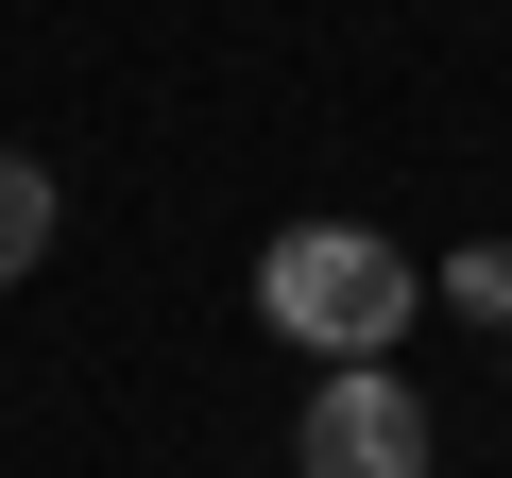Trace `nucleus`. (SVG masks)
Returning a JSON list of instances; mask_svg holds the SVG:
<instances>
[{
	"label": "nucleus",
	"instance_id": "obj_1",
	"mask_svg": "<svg viewBox=\"0 0 512 478\" xmlns=\"http://www.w3.org/2000/svg\"><path fill=\"white\" fill-rule=\"evenodd\" d=\"M256 308H274V342H308V359H393V325L427 308V274L393 257L376 222H274Z\"/></svg>",
	"mask_w": 512,
	"mask_h": 478
},
{
	"label": "nucleus",
	"instance_id": "obj_2",
	"mask_svg": "<svg viewBox=\"0 0 512 478\" xmlns=\"http://www.w3.org/2000/svg\"><path fill=\"white\" fill-rule=\"evenodd\" d=\"M427 393L393 359H325L308 376V427H291V478H427Z\"/></svg>",
	"mask_w": 512,
	"mask_h": 478
},
{
	"label": "nucleus",
	"instance_id": "obj_3",
	"mask_svg": "<svg viewBox=\"0 0 512 478\" xmlns=\"http://www.w3.org/2000/svg\"><path fill=\"white\" fill-rule=\"evenodd\" d=\"M35 257H52V171H35V154H0V291H18Z\"/></svg>",
	"mask_w": 512,
	"mask_h": 478
},
{
	"label": "nucleus",
	"instance_id": "obj_4",
	"mask_svg": "<svg viewBox=\"0 0 512 478\" xmlns=\"http://www.w3.org/2000/svg\"><path fill=\"white\" fill-rule=\"evenodd\" d=\"M444 308H478V325H512V257L478 239V257H444Z\"/></svg>",
	"mask_w": 512,
	"mask_h": 478
},
{
	"label": "nucleus",
	"instance_id": "obj_5",
	"mask_svg": "<svg viewBox=\"0 0 512 478\" xmlns=\"http://www.w3.org/2000/svg\"><path fill=\"white\" fill-rule=\"evenodd\" d=\"M495 342H512V325H495Z\"/></svg>",
	"mask_w": 512,
	"mask_h": 478
}]
</instances>
